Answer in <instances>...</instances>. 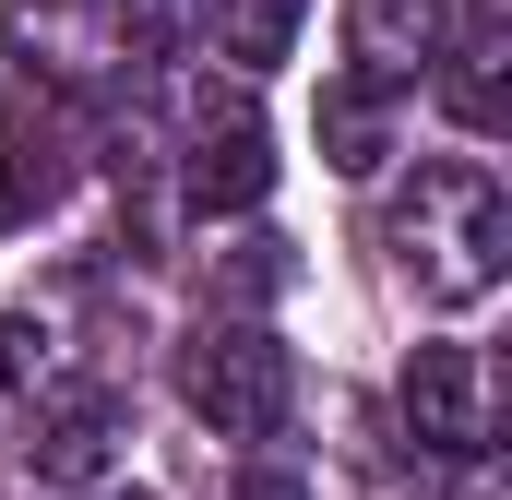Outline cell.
I'll return each mask as SVG.
<instances>
[{
    "label": "cell",
    "mask_w": 512,
    "mask_h": 500,
    "mask_svg": "<svg viewBox=\"0 0 512 500\" xmlns=\"http://www.w3.org/2000/svg\"><path fill=\"white\" fill-rule=\"evenodd\" d=\"M60 191H72L60 120H48V108H0V239L36 227V215H60Z\"/></svg>",
    "instance_id": "cell-6"
},
{
    "label": "cell",
    "mask_w": 512,
    "mask_h": 500,
    "mask_svg": "<svg viewBox=\"0 0 512 500\" xmlns=\"http://www.w3.org/2000/svg\"><path fill=\"white\" fill-rule=\"evenodd\" d=\"M36 346H48V334H36V322H0V405H12V393H24V381H36Z\"/></svg>",
    "instance_id": "cell-11"
},
{
    "label": "cell",
    "mask_w": 512,
    "mask_h": 500,
    "mask_svg": "<svg viewBox=\"0 0 512 500\" xmlns=\"http://www.w3.org/2000/svg\"><path fill=\"white\" fill-rule=\"evenodd\" d=\"M179 393H191L203 429L274 441V429H286V346H274L262 322H203V334L179 346Z\"/></svg>",
    "instance_id": "cell-2"
},
{
    "label": "cell",
    "mask_w": 512,
    "mask_h": 500,
    "mask_svg": "<svg viewBox=\"0 0 512 500\" xmlns=\"http://www.w3.org/2000/svg\"><path fill=\"white\" fill-rule=\"evenodd\" d=\"M322 155H334L346 179H382V155H393V84H370V72L322 84Z\"/></svg>",
    "instance_id": "cell-8"
},
{
    "label": "cell",
    "mask_w": 512,
    "mask_h": 500,
    "mask_svg": "<svg viewBox=\"0 0 512 500\" xmlns=\"http://www.w3.org/2000/svg\"><path fill=\"white\" fill-rule=\"evenodd\" d=\"M203 12H215V0H120V36H131V48H179Z\"/></svg>",
    "instance_id": "cell-10"
},
{
    "label": "cell",
    "mask_w": 512,
    "mask_h": 500,
    "mask_svg": "<svg viewBox=\"0 0 512 500\" xmlns=\"http://www.w3.org/2000/svg\"><path fill=\"white\" fill-rule=\"evenodd\" d=\"M393 262L429 310H477L512 274V203L489 179V155H429L417 191L393 203Z\"/></svg>",
    "instance_id": "cell-1"
},
{
    "label": "cell",
    "mask_w": 512,
    "mask_h": 500,
    "mask_svg": "<svg viewBox=\"0 0 512 500\" xmlns=\"http://www.w3.org/2000/svg\"><path fill=\"white\" fill-rule=\"evenodd\" d=\"M441 108L465 131H501L512 120V84H501V60H512V36H501V12H465V24H441Z\"/></svg>",
    "instance_id": "cell-7"
},
{
    "label": "cell",
    "mask_w": 512,
    "mask_h": 500,
    "mask_svg": "<svg viewBox=\"0 0 512 500\" xmlns=\"http://www.w3.org/2000/svg\"><path fill=\"white\" fill-rule=\"evenodd\" d=\"M262 191H274V131H262V108L227 96V84H203V96H191V167H179V203L215 227V215H251Z\"/></svg>",
    "instance_id": "cell-3"
},
{
    "label": "cell",
    "mask_w": 512,
    "mask_h": 500,
    "mask_svg": "<svg viewBox=\"0 0 512 500\" xmlns=\"http://www.w3.org/2000/svg\"><path fill=\"white\" fill-rule=\"evenodd\" d=\"M203 24H215V48H227L239 72H274V60L298 48V24H310V0H215Z\"/></svg>",
    "instance_id": "cell-9"
},
{
    "label": "cell",
    "mask_w": 512,
    "mask_h": 500,
    "mask_svg": "<svg viewBox=\"0 0 512 500\" xmlns=\"http://www.w3.org/2000/svg\"><path fill=\"white\" fill-rule=\"evenodd\" d=\"M405 429H417V453H477L489 441V405H477V358L465 346H417L405 358Z\"/></svg>",
    "instance_id": "cell-5"
},
{
    "label": "cell",
    "mask_w": 512,
    "mask_h": 500,
    "mask_svg": "<svg viewBox=\"0 0 512 500\" xmlns=\"http://www.w3.org/2000/svg\"><path fill=\"white\" fill-rule=\"evenodd\" d=\"M24 453H36V477H60V489H96L108 465H120L131 441V405L108 393V381H36V405H24Z\"/></svg>",
    "instance_id": "cell-4"
}]
</instances>
